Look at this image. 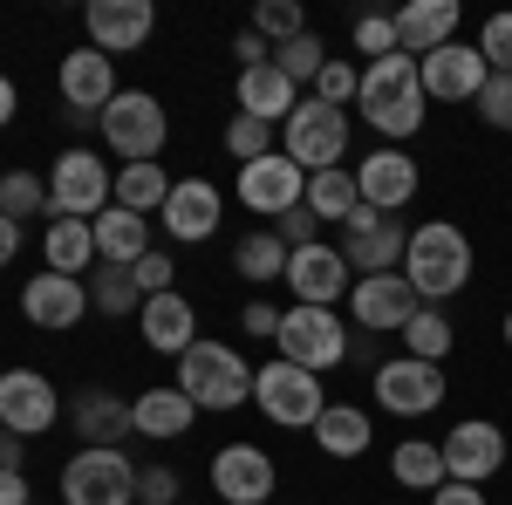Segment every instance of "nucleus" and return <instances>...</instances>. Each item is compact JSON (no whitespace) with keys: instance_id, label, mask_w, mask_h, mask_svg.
I'll use <instances>...</instances> for the list:
<instances>
[{"instance_id":"1","label":"nucleus","mask_w":512,"mask_h":505,"mask_svg":"<svg viewBox=\"0 0 512 505\" xmlns=\"http://www.w3.org/2000/svg\"><path fill=\"white\" fill-rule=\"evenodd\" d=\"M355 110H362V123L376 130V137H390L396 151L424 130V117H431V96H424V76H417V62L396 48V55H383V62H362V89H355Z\"/></svg>"},{"instance_id":"2","label":"nucleus","mask_w":512,"mask_h":505,"mask_svg":"<svg viewBox=\"0 0 512 505\" xmlns=\"http://www.w3.org/2000/svg\"><path fill=\"white\" fill-rule=\"evenodd\" d=\"M403 280L417 287V301H424V308L451 301L458 287H472V239L458 233L451 219H424V226H410Z\"/></svg>"},{"instance_id":"3","label":"nucleus","mask_w":512,"mask_h":505,"mask_svg":"<svg viewBox=\"0 0 512 505\" xmlns=\"http://www.w3.org/2000/svg\"><path fill=\"white\" fill-rule=\"evenodd\" d=\"M178 389L192 396V410H239L253 396V369L233 342H205L198 335L192 349L178 355Z\"/></svg>"},{"instance_id":"4","label":"nucleus","mask_w":512,"mask_h":505,"mask_svg":"<svg viewBox=\"0 0 512 505\" xmlns=\"http://www.w3.org/2000/svg\"><path fill=\"white\" fill-rule=\"evenodd\" d=\"M96 130H103V144H110L117 164H158L164 137H171V117H164V103L151 89H117V103L96 117Z\"/></svg>"},{"instance_id":"5","label":"nucleus","mask_w":512,"mask_h":505,"mask_svg":"<svg viewBox=\"0 0 512 505\" xmlns=\"http://www.w3.org/2000/svg\"><path fill=\"white\" fill-rule=\"evenodd\" d=\"M253 403H260V417L280 430H315L321 410H328V389H321L315 369H301V362H267V369H253Z\"/></svg>"},{"instance_id":"6","label":"nucleus","mask_w":512,"mask_h":505,"mask_svg":"<svg viewBox=\"0 0 512 505\" xmlns=\"http://www.w3.org/2000/svg\"><path fill=\"white\" fill-rule=\"evenodd\" d=\"M117 205V171L96 151H62L55 171H48V219H96Z\"/></svg>"},{"instance_id":"7","label":"nucleus","mask_w":512,"mask_h":505,"mask_svg":"<svg viewBox=\"0 0 512 505\" xmlns=\"http://www.w3.org/2000/svg\"><path fill=\"white\" fill-rule=\"evenodd\" d=\"M280 362H301V369H342L349 362V321L335 308H280V335H274Z\"/></svg>"},{"instance_id":"8","label":"nucleus","mask_w":512,"mask_h":505,"mask_svg":"<svg viewBox=\"0 0 512 505\" xmlns=\"http://www.w3.org/2000/svg\"><path fill=\"white\" fill-rule=\"evenodd\" d=\"M280 151L294 157L308 178L328 171V164H342V157H349V110H335V103H321V96H301V110L280 123Z\"/></svg>"},{"instance_id":"9","label":"nucleus","mask_w":512,"mask_h":505,"mask_svg":"<svg viewBox=\"0 0 512 505\" xmlns=\"http://www.w3.org/2000/svg\"><path fill=\"white\" fill-rule=\"evenodd\" d=\"M444 362H417V355H396V362H376L369 369V396H376V410H390V417H431L444 410Z\"/></svg>"},{"instance_id":"10","label":"nucleus","mask_w":512,"mask_h":505,"mask_svg":"<svg viewBox=\"0 0 512 505\" xmlns=\"http://www.w3.org/2000/svg\"><path fill=\"white\" fill-rule=\"evenodd\" d=\"M403 253H410V226L376 212V205H355L342 219V260H349L355 280H376V273H403Z\"/></svg>"},{"instance_id":"11","label":"nucleus","mask_w":512,"mask_h":505,"mask_svg":"<svg viewBox=\"0 0 512 505\" xmlns=\"http://www.w3.org/2000/svg\"><path fill=\"white\" fill-rule=\"evenodd\" d=\"M137 471L130 451H76L62 465V499L69 505H137Z\"/></svg>"},{"instance_id":"12","label":"nucleus","mask_w":512,"mask_h":505,"mask_svg":"<svg viewBox=\"0 0 512 505\" xmlns=\"http://www.w3.org/2000/svg\"><path fill=\"white\" fill-rule=\"evenodd\" d=\"M437 451H444V478L485 485V478L506 471V430L492 424V417H458V424L437 437Z\"/></svg>"},{"instance_id":"13","label":"nucleus","mask_w":512,"mask_h":505,"mask_svg":"<svg viewBox=\"0 0 512 505\" xmlns=\"http://www.w3.org/2000/svg\"><path fill=\"white\" fill-rule=\"evenodd\" d=\"M239 205L253 212V219H287L294 205H308V171L294 164L287 151L260 157V164H239Z\"/></svg>"},{"instance_id":"14","label":"nucleus","mask_w":512,"mask_h":505,"mask_svg":"<svg viewBox=\"0 0 512 505\" xmlns=\"http://www.w3.org/2000/svg\"><path fill=\"white\" fill-rule=\"evenodd\" d=\"M205 478H212L219 505H274V485H280L274 458H267L260 444H219L212 465H205Z\"/></svg>"},{"instance_id":"15","label":"nucleus","mask_w":512,"mask_h":505,"mask_svg":"<svg viewBox=\"0 0 512 505\" xmlns=\"http://www.w3.org/2000/svg\"><path fill=\"white\" fill-rule=\"evenodd\" d=\"M417 287L403 280V273H376V280H355L349 287V321L362 335H403L410 321H417Z\"/></svg>"},{"instance_id":"16","label":"nucleus","mask_w":512,"mask_h":505,"mask_svg":"<svg viewBox=\"0 0 512 505\" xmlns=\"http://www.w3.org/2000/svg\"><path fill=\"white\" fill-rule=\"evenodd\" d=\"M82 35H89V48H103L110 62L137 55L144 41L158 35V7L151 0H89L82 7Z\"/></svg>"},{"instance_id":"17","label":"nucleus","mask_w":512,"mask_h":505,"mask_svg":"<svg viewBox=\"0 0 512 505\" xmlns=\"http://www.w3.org/2000/svg\"><path fill=\"white\" fill-rule=\"evenodd\" d=\"M62 424V396L41 369H0V430L14 437H41Z\"/></svg>"},{"instance_id":"18","label":"nucleus","mask_w":512,"mask_h":505,"mask_svg":"<svg viewBox=\"0 0 512 505\" xmlns=\"http://www.w3.org/2000/svg\"><path fill=\"white\" fill-rule=\"evenodd\" d=\"M417 76H424V96L431 103H478V89H485V55H478V41H444L431 55H417Z\"/></svg>"},{"instance_id":"19","label":"nucleus","mask_w":512,"mask_h":505,"mask_svg":"<svg viewBox=\"0 0 512 505\" xmlns=\"http://www.w3.org/2000/svg\"><path fill=\"white\" fill-rule=\"evenodd\" d=\"M55 82H62V110H69V117H103V110L117 103V62H110L103 48H89V41L62 55Z\"/></svg>"},{"instance_id":"20","label":"nucleus","mask_w":512,"mask_h":505,"mask_svg":"<svg viewBox=\"0 0 512 505\" xmlns=\"http://www.w3.org/2000/svg\"><path fill=\"white\" fill-rule=\"evenodd\" d=\"M417 185H424L417 157L396 151V144H383V151H369L362 164H355V192H362V205H376V212H390V219L417 198Z\"/></svg>"},{"instance_id":"21","label":"nucleus","mask_w":512,"mask_h":505,"mask_svg":"<svg viewBox=\"0 0 512 505\" xmlns=\"http://www.w3.org/2000/svg\"><path fill=\"white\" fill-rule=\"evenodd\" d=\"M158 219H164V233L178 239V246H205V239L219 233V219H226V192H219L212 178H178Z\"/></svg>"},{"instance_id":"22","label":"nucleus","mask_w":512,"mask_h":505,"mask_svg":"<svg viewBox=\"0 0 512 505\" xmlns=\"http://www.w3.org/2000/svg\"><path fill=\"white\" fill-rule=\"evenodd\" d=\"M62 417L82 437V451H123V437H137L130 430V396H117V389H103V383L76 389V403Z\"/></svg>"},{"instance_id":"23","label":"nucleus","mask_w":512,"mask_h":505,"mask_svg":"<svg viewBox=\"0 0 512 505\" xmlns=\"http://www.w3.org/2000/svg\"><path fill=\"white\" fill-rule=\"evenodd\" d=\"M287 287H294V308H335L342 294H349V260H342V246H301V253H287Z\"/></svg>"},{"instance_id":"24","label":"nucleus","mask_w":512,"mask_h":505,"mask_svg":"<svg viewBox=\"0 0 512 505\" xmlns=\"http://www.w3.org/2000/svg\"><path fill=\"white\" fill-rule=\"evenodd\" d=\"M21 314L35 321L41 335H69L82 314H89V287L69 280V273H35V280L21 287Z\"/></svg>"},{"instance_id":"25","label":"nucleus","mask_w":512,"mask_h":505,"mask_svg":"<svg viewBox=\"0 0 512 505\" xmlns=\"http://www.w3.org/2000/svg\"><path fill=\"white\" fill-rule=\"evenodd\" d=\"M192 424H198V410H192V396H185L178 383H151V389L130 396V430H137V437L178 444V437H192Z\"/></svg>"},{"instance_id":"26","label":"nucleus","mask_w":512,"mask_h":505,"mask_svg":"<svg viewBox=\"0 0 512 505\" xmlns=\"http://www.w3.org/2000/svg\"><path fill=\"white\" fill-rule=\"evenodd\" d=\"M458 21H465L458 0H410V7L396 14V48L417 62V55H431L444 41H458Z\"/></svg>"},{"instance_id":"27","label":"nucleus","mask_w":512,"mask_h":505,"mask_svg":"<svg viewBox=\"0 0 512 505\" xmlns=\"http://www.w3.org/2000/svg\"><path fill=\"white\" fill-rule=\"evenodd\" d=\"M137 328H144V342H151L158 355H171V362L198 342V314H192V301H185L178 287H171V294H151V301L137 308Z\"/></svg>"},{"instance_id":"28","label":"nucleus","mask_w":512,"mask_h":505,"mask_svg":"<svg viewBox=\"0 0 512 505\" xmlns=\"http://www.w3.org/2000/svg\"><path fill=\"white\" fill-rule=\"evenodd\" d=\"M89 233H96V260H103V267H137V260L151 253V219H144V212H123V205L96 212Z\"/></svg>"},{"instance_id":"29","label":"nucleus","mask_w":512,"mask_h":505,"mask_svg":"<svg viewBox=\"0 0 512 505\" xmlns=\"http://www.w3.org/2000/svg\"><path fill=\"white\" fill-rule=\"evenodd\" d=\"M301 110V96H294V82L280 76L274 62H260V69H239V117H260V123H287Z\"/></svg>"},{"instance_id":"30","label":"nucleus","mask_w":512,"mask_h":505,"mask_svg":"<svg viewBox=\"0 0 512 505\" xmlns=\"http://www.w3.org/2000/svg\"><path fill=\"white\" fill-rule=\"evenodd\" d=\"M41 260L48 273H96V233H89V219H48V233H41Z\"/></svg>"},{"instance_id":"31","label":"nucleus","mask_w":512,"mask_h":505,"mask_svg":"<svg viewBox=\"0 0 512 505\" xmlns=\"http://www.w3.org/2000/svg\"><path fill=\"white\" fill-rule=\"evenodd\" d=\"M315 444L328 458H362L369 444H376V424H369V410H355V403H328L315 424Z\"/></svg>"},{"instance_id":"32","label":"nucleus","mask_w":512,"mask_h":505,"mask_svg":"<svg viewBox=\"0 0 512 505\" xmlns=\"http://www.w3.org/2000/svg\"><path fill=\"white\" fill-rule=\"evenodd\" d=\"M233 273H239V280H253V287H274V280H287V246H280L274 226H260V233H239V246H233Z\"/></svg>"},{"instance_id":"33","label":"nucleus","mask_w":512,"mask_h":505,"mask_svg":"<svg viewBox=\"0 0 512 505\" xmlns=\"http://www.w3.org/2000/svg\"><path fill=\"white\" fill-rule=\"evenodd\" d=\"M390 478L403 492H437L444 485V451H437L431 437H403L390 451Z\"/></svg>"},{"instance_id":"34","label":"nucleus","mask_w":512,"mask_h":505,"mask_svg":"<svg viewBox=\"0 0 512 505\" xmlns=\"http://www.w3.org/2000/svg\"><path fill=\"white\" fill-rule=\"evenodd\" d=\"M171 185H178V178H171L164 164H117V205L123 212H144V219L164 212Z\"/></svg>"},{"instance_id":"35","label":"nucleus","mask_w":512,"mask_h":505,"mask_svg":"<svg viewBox=\"0 0 512 505\" xmlns=\"http://www.w3.org/2000/svg\"><path fill=\"white\" fill-rule=\"evenodd\" d=\"M355 205H362V192H355V171H349V164H328V171L308 178V212H315L321 226H342Z\"/></svg>"},{"instance_id":"36","label":"nucleus","mask_w":512,"mask_h":505,"mask_svg":"<svg viewBox=\"0 0 512 505\" xmlns=\"http://www.w3.org/2000/svg\"><path fill=\"white\" fill-rule=\"evenodd\" d=\"M82 287H89V314H110V321H123V314L144 308L137 273H130V267H103V260H96V273H89Z\"/></svg>"},{"instance_id":"37","label":"nucleus","mask_w":512,"mask_h":505,"mask_svg":"<svg viewBox=\"0 0 512 505\" xmlns=\"http://www.w3.org/2000/svg\"><path fill=\"white\" fill-rule=\"evenodd\" d=\"M451 342H458V328L444 308H417V321L403 328V355H417V362H444Z\"/></svg>"},{"instance_id":"38","label":"nucleus","mask_w":512,"mask_h":505,"mask_svg":"<svg viewBox=\"0 0 512 505\" xmlns=\"http://www.w3.org/2000/svg\"><path fill=\"white\" fill-rule=\"evenodd\" d=\"M274 69L294 82V89H301V82H315L321 69H328V41H321L315 28H308V35H294V41H280V48H274Z\"/></svg>"},{"instance_id":"39","label":"nucleus","mask_w":512,"mask_h":505,"mask_svg":"<svg viewBox=\"0 0 512 505\" xmlns=\"http://www.w3.org/2000/svg\"><path fill=\"white\" fill-rule=\"evenodd\" d=\"M0 212L21 226V219H41L48 212V178L35 171H0Z\"/></svg>"},{"instance_id":"40","label":"nucleus","mask_w":512,"mask_h":505,"mask_svg":"<svg viewBox=\"0 0 512 505\" xmlns=\"http://www.w3.org/2000/svg\"><path fill=\"white\" fill-rule=\"evenodd\" d=\"M253 35L267 41V48H280V41H294V35H308L301 0H260V7H253Z\"/></svg>"},{"instance_id":"41","label":"nucleus","mask_w":512,"mask_h":505,"mask_svg":"<svg viewBox=\"0 0 512 505\" xmlns=\"http://www.w3.org/2000/svg\"><path fill=\"white\" fill-rule=\"evenodd\" d=\"M226 151H233L239 164H260V157L280 151V130H274V123H260V117H233V123H226Z\"/></svg>"},{"instance_id":"42","label":"nucleus","mask_w":512,"mask_h":505,"mask_svg":"<svg viewBox=\"0 0 512 505\" xmlns=\"http://www.w3.org/2000/svg\"><path fill=\"white\" fill-rule=\"evenodd\" d=\"M478 55H485L492 76H512V14H485V28H478Z\"/></svg>"},{"instance_id":"43","label":"nucleus","mask_w":512,"mask_h":505,"mask_svg":"<svg viewBox=\"0 0 512 505\" xmlns=\"http://www.w3.org/2000/svg\"><path fill=\"white\" fill-rule=\"evenodd\" d=\"M355 89H362V69H355V62H342V55H328V69L315 76V96H321V103H335V110H349Z\"/></svg>"},{"instance_id":"44","label":"nucleus","mask_w":512,"mask_h":505,"mask_svg":"<svg viewBox=\"0 0 512 505\" xmlns=\"http://www.w3.org/2000/svg\"><path fill=\"white\" fill-rule=\"evenodd\" d=\"M355 55H369V62L396 55V14H362L355 21Z\"/></svg>"},{"instance_id":"45","label":"nucleus","mask_w":512,"mask_h":505,"mask_svg":"<svg viewBox=\"0 0 512 505\" xmlns=\"http://www.w3.org/2000/svg\"><path fill=\"white\" fill-rule=\"evenodd\" d=\"M137 505H185L178 471H171V465H144V471H137Z\"/></svg>"},{"instance_id":"46","label":"nucleus","mask_w":512,"mask_h":505,"mask_svg":"<svg viewBox=\"0 0 512 505\" xmlns=\"http://www.w3.org/2000/svg\"><path fill=\"white\" fill-rule=\"evenodd\" d=\"M472 110L492 123V130H512V76H485V89H478Z\"/></svg>"},{"instance_id":"47","label":"nucleus","mask_w":512,"mask_h":505,"mask_svg":"<svg viewBox=\"0 0 512 505\" xmlns=\"http://www.w3.org/2000/svg\"><path fill=\"white\" fill-rule=\"evenodd\" d=\"M130 273H137V294H144V301L178 287V267H171V253H158V246H151V253H144V260H137Z\"/></svg>"},{"instance_id":"48","label":"nucleus","mask_w":512,"mask_h":505,"mask_svg":"<svg viewBox=\"0 0 512 505\" xmlns=\"http://www.w3.org/2000/svg\"><path fill=\"white\" fill-rule=\"evenodd\" d=\"M274 233H280V246H287V253H301V246H321V219L308 212V205H294L287 219H274Z\"/></svg>"},{"instance_id":"49","label":"nucleus","mask_w":512,"mask_h":505,"mask_svg":"<svg viewBox=\"0 0 512 505\" xmlns=\"http://www.w3.org/2000/svg\"><path fill=\"white\" fill-rule=\"evenodd\" d=\"M239 335L274 342V335H280V308H274V301H246V308H239Z\"/></svg>"},{"instance_id":"50","label":"nucleus","mask_w":512,"mask_h":505,"mask_svg":"<svg viewBox=\"0 0 512 505\" xmlns=\"http://www.w3.org/2000/svg\"><path fill=\"white\" fill-rule=\"evenodd\" d=\"M431 505H485V485H458V478H444L431 492Z\"/></svg>"},{"instance_id":"51","label":"nucleus","mask_w":512,"mask_h":505,"mask_svg":"<svg viewBox=\"0 0 512 505\" xmlns=\"http://www.w3.org/2000/svg\"><path fill=\"white\" fill-rule=\"evenodd\" d=\"M233 55H239V69H260V62H274V48H267V41L253 35V28H246V35L233 41Z\"/></svg>"},{"instance_id":"52","label":"nucleus","mask_w":512,"mask_h":505,"mask_svg":"<svg viewBox=\"0 0 512 505\" xmlns=\"http://www.w3.org/2000/svg\"><path fill=\"white\" fill-rule=\"evenodd\" d=\"M0 471H28V437L0 430Z\"/></svg>"},{"instance_id":"53","label":"nucleus","mask_w":512,"mask_h":505,"mask_svg":"<svg viewBox=\"0 0 512 505\" xmlns=\"http://www.w3.org/2000/svg\"><path fill=\"white\" fill-rule=\"evenodd\" d=\"M28 471H0V505H28Z\"/></svg>"},{"instance_id":"54","label":"nucleus","mask_w":512,"mask_h":505,"mask_svg":"<svg viewBox=\"0 0 512 505\" xmlns=\"http://www.w3.org/2000/svg\"><path fill=\"white\" fill-rule=\"evenodd\" d=\"M14 260H21V226L0 212V267H14Z\"/></svg>"},{"instance_id":"55","label":"nucleus","mask_w":512,"mask_h":505,"mask_svg":"<svg viewBox=\"0 0 512 505\" xmlns=\"http://www.w3.org/2000/svg\"><path fill=\"white\" fill-rule=\"evenodd\" d=\"M21 110V96H14V76H0V130H7V117Z\"/></svg>"},{"instance_id":"56","label":"nucleus","mask_w":512,"mask_h":505,"mask_svg":"<svg viewBox=\"0 0 512 505\" xmlns=\"http://www.w3.org/2000/svg\"><path fill=\"white\" fill-rule=\"evenodd\" d=\"M506 349H512V308H506Z\"/></svg>"},{"instance_id":"57","label":"nucleus","mask_w":512,"mask_h":505,"mask_svg":"<svg viewBox=\"0 0 512 505\" xmlns=\"http://www.w3.org/2000/svg\"><path fill=\"white\" fill-rule=\"evenodd\" d=\"M396 505H403V499H396Z\"/></svg>"},{"instance_id":"58","label":"nucleus","mask_w":512,"mask_h":505,"mask_svg":"<svg viewBox=\"0 0 512 505\" xmlns=\"http://www.w3.org/2000/svg\"><path fill=\"white\" fill-rule=\"evenodd\" d=\"M185 505H192V499H185Z\"/></svg>"},{"instance_id":"59","label":"nucleus","mask_w":512,"mask_h":505,"mask_svg":"<svg viewBox=\"0 0 512 505\" xmlns=\"http://www.w3.org/2000/svg\"><path fill=\"white\" fill-rule=\"evenodd\" d=\"M294 505H301V499H294Z\"/></svg>"}]
</instances>
